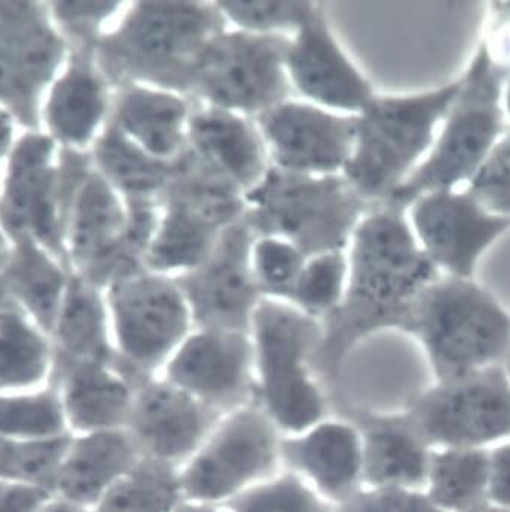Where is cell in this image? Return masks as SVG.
I'll return each instance as SVG.
<instances>
[{
	"label": "cell",
	"mask_w": 510,
	"mask_h": 512,
	"mask_svg": "<svg viewBox=\"0 0 510 512\" xmlns=\"http://www.w3.org/2000/svg\"><path fill=\"white\" fill-rule=\"evenodd\" d=\"M134 426L150 449L162 456H179L205 431L206 414L178 391L155 387L140 397Z\"/></svg>",
	"instance_id": "d4e9b609"
},
{
	"label": "cell",
	"mask_w": 510,
	"mask_h": 512,
	"mask_svg": "<svg viewBox=\"0 0 510 512\" xmlns=\"http://www.w3.org/2000/svg\"><path fill=\"white\" fill-rule=\"evenodd\" d=\"M226 28L215 2H137L119 28L100 41L99 66L117 88L150 85L191 99L203 50Z\"/></svg>",
	"instance_id": "7a4b0ae2"
},
{
	"label": "cell",
	"mask_w": 510,
	"mask_h": 512,
	"mask_svg": "<svg viewBox=\"0 0 510 512\" xmlns=\"http://www.w3.org/2000/svg\"><path fill=\"white\" fill-rule=\"evenodd\" d=\"M238 512H323L297 482L283 481L235 502Z\"/></svg>",
	"instance_id": "ab89813d"
},
{
	"label": "cell",
	"mask_w": 510,
	"mask_h": 512,
	"mask_svg": "<svg viewBox=\"0 0 510 512\" xmlns=\"http://www.w3.org/2000/svg\"><path fill=\"white\" fill-rule=\"evenodd\" d=\"M47 147L43 141H28L17 153L13 179L10 185L11 219L19 217V223H35L43 231L52 226V211L47 199L44 158Z\"/></svg>",
	"instance_id": "1f68e13d"
},
{
	"label": "cell",
	"mask_w": 510,
	"mask_h": 512,
	"mask_svg": "<svg viewBox=\"0 0 510 512\" xmlns=\"http://www.w3.org/2000/svg\"><path fill=\"white\" fill-rule=\"evenodd\" d=\"M70 437L60 394L50 382L34 390L0 393V438L53 441Z\"/></svg>",
	"instance_id": "83f0119b"
},
{
	"label": "cell",
	"mask_w": 510,
	"mask_h": 512,
	"mask_svg": "<svg viewBox=\"0 0 510 512\" xmlns=\"http://www.w3.org/2000/svg\"><path fill=\"white\" fill-rule=\"evenodd\" d=\"M255 240L243 216L220 235L199 266L175 276L194 320L205 331L241 332L249 325L261 302L252 270Z\"/></svg>",
	"instance_id": "9c48e42d"
},
{
	"label": "cell",
	"mask_w": 510,
	"mask_h": 512,
	"mask_svg": "<svg viewBox=\"0 0 510 512\" xmlns=\"http://www.w3.org/2000/svg\"><path fill=\"white\" fill-rule=\"evenodd\" d=\"M229 28L259 35H291L308 22L317 4L303 0H218Z\"/></svg>",
	"instance_id": "4dcf8cb0"
},
{
	"label": "cell",
	"mask_w": 510,
	"mask_h": 512,
	"mask_svg": "<svg viewBox=\"0 0 510 512\" xmlns=\"http://www.w3.org/2000/svg\"><path fill=\"white\" fill-rule=\"evenodd\" d=\"M346 291L327 317L324 355L335 358L356 338L385 326L408 328L415 303L439 278L402 208L371 207L353 232Z\"/></svg>",
	"instance_id": "6da1fadb"
},
{
	"label": "cell",
	"mask_w": 510,
	"mask_h": 512,
	"mask_svg": "<svg viewBox=\"0 0 510 512\" xmlns=\"http://www.w3.org/2000/svg\"><path fill=\"white\" fill-rule=\"evenodd\" d=\"M185 512H208V511H203V509H188V511H185Z\"/></svg>",
	"instance_id": "f907efd6"
},
{
	"label": "cell",
	"mask_w": 510,
	"mask_h": 512,
	"mask_svg": "<svg viewBox=\"0 0 510 512\" xmlns=\"http://www.w3.org/2000/svg\"><path fill=\"white\" fill-rule=\"evenodd\" d=\"M417 408L423 434L445 443H482L510 429V390L497 372L464 376Z\"/></svg>",
	"instance_id": "9a60e30c"
},
{
	"label": "cell",
	"mask_w": 510,
	"mask_h": 512,
	"mask_svg": "<svg viewBox=\"0 0 510 512\" xmlns=\"http://www.w3.org/2000/svg\"><path fill=\"white\" fill-rule=\"evenodd\" d=\"M38 512H93L88 509L81 508V506L72 505V503L66 502V500L60 499V497L53 496L43 508Z\"/></svg>",
	"instance_id": "bcb514c9"
},
{
	"label": "cell",
	"mask_w": 510,
	"mask_h": 512,
	"mask_svg": "<svg viewBox=\"0 0 510 512\" xmlns=\"http://www.w3.org/2000/svg\"><path fill=\"white\" fill-rule=\"evenodd\" d=\"M114 328L125 360L134 369H146L185 334L190 306L175 276L143 272L109 285Z\"/></svg>",
	"instance_id": "7c38bea8"
},
{
	"label": "cell",
	"mask_w": 510,
	"mask_h": 512,
	"mask_svg": "<svg viewBox=\"0 0 510 512\" xmlns=\"http://www.w3.org/2000/svg\"><path fill=\"white\" fill-rule=\"evenodd\" d=\"M56 361L111 363L106 313L96 285L73 281L50 331Z\"/></svg>",
	"instance_id": "603a6c76"
},
{
	"label": "cell",
	"mask_w": 510,
	"mask_h": 512,
	"mask_svg": "<svg viewBox=\"0 0 510 512\" xmlns=\"http://www.w3.org/2000/svg\"><path fill=\"white\" fill-rule=\"evenodd\" d=\"M194 102L184 94L143 84L122 85L111 122L138 147L162 161H175L188 147Z\"/></svg>",
	"instance_id": "e0dca14e"
},
{
	"label": "cell",
	"mask_w": 510,
	"mask_h": 512,
	"mask_svg": "<svg viewBox=\"0 0 510 512\" xmlns=\"http://www.w3.org/2000/svg\"><path fill=\"white\" fill-rule=\"evenodd\" d=\"M247 363V343L241 332L205 331L191 338L172 366L179 384L215 402L240 396Z\"/></svg>",
	"instance_id": "44dd1931"
},
{
	"label": "cell",
	"mask_w": 510,
	"mask_h": 512,
	"mask_svg": "<svg viewBox=\"0 0 510 512\" xmlns=\"http://www.w3.org/2000/svg\"><path fill=\"white\" fill-rule=\"evenodd\" d=\"M291 461L308 470L332 493H343L358 472V447L347 429L326 426L288 446Z\"/></svg>",
	"instance_id": "f1b7e54d"
},
{
	"label": "cell",
	"mask_w": 510,
	"mask_h": 512,
	"mask_svg": "<svg viewBox=\"0 0 510 512\" xmlns=\"http://www.w3.org/2000/svg\"><path fill=\"white\" fill-rule=\"evenodd\" d=\"M494 17V29H503L510 26V2H494L491 7Z\"/></svg>",
	"instance_id": "f6af8a7d"
},
{
	"label": "cell",
	"mask_w": 510,
	"mask_h": 512,
	"mask_svg": "<svg viewBox=\"0 0 510 512\" xmlns=\"http://www.w3.org/2000/svg\"><path fill=\"white\" fill-rule=\"evenodd\" d=\"M96 158L102 178L122 194L125 202L158 205L178 161H162L152 157L112 122L97 141Z\"/></svg>",
	"instance_id": "cb8c5ba5"
},
{
	"label": "cell",
	"mask_w": 510,
	"mask_h": 512,
	"mask_svg": "<svg viewBox=\"0 0 510 512\" xmlns=\"http://www.w3.org/2000/svg\"><path fill=\"white\" fill-rule=\"evenodd\" d=\"M8 128L5 123L4 117H0V150L4 147L5 141H7Z\"/></svg>",
	"instance_id": "c3c4849f"
},
{
	"label": "cell",
	"mask_w": 510,
	"mask_h": 512,
	"mask_svg": "<svg viewBox=\"0 0 510 512\" xmlns=\"http://www.w3.org/2000/svg\"><path fill=\"white\" fill-rule=\"evenodd\" d=\"M468 191L486 210L510 217V158L501 138L470 182Z\"/></svg>",
	"instance_id": "f35d334b"
},
{
	"label": "cell",
	"mask_w": 510,
	"mask_h": 512,
	"mask_svg": "<svg viewBox=\"0 0 510 512\" xmlns=\"http://www.w3.org/2000/svg\"><path fill=\"white\" fill-rule=\"evenodd\" d=\"M134 446L116 429L70 435L53 482V496L93 511L131 470Z\"/></svg>",
	"instance_id": "ac0fdd59"
},
{
	"label": "cell",
	"mask_w": 510,
	"mask_h": 512,
	"mask_svg": "<svg viewBox=\"0 0 510 512\" xmlns=\"http://www.w3.org/2000/svg\"><path fill=\"white\" fill-rule=\"evenodd\" d=\"M175 499V481L167 470L141 466L112 485L93 512H167Z\"/></svg>",
	"instance_id": "d6a6232c"
},
{
	"label": "cell",
	"mask_w": 510,
	"mask_h": 512,
	"mask_svg": "<svg viewBox=\"0 0 510 512\" xmlns=\"http://www.w3.org/2000/svg\"><path fill=\"white\" fill-rule=\"evenodd\" d=\"M426 469L420 438L403 425H380L368 441V473L379 482H417Z\"/></svg>",
	"instance_id": "f546056e"
},
{
	"label": "cell",
	"mask_w": 510,
	"mask_h": 512,
	"mask_svg": "<svg viewBox=\"0 0 510 512\" xmlns=\"http://www.w3.org/2000/svg\"><path fill=\"white\" fill-rule=\"evenodd\" d=\"M244 213L243 191L187 147L159 199V223L146 269L170 276L194 269Z\"/></svg>",
	"instance_id": "8992f818"
},
{
	"label": "cell",
	"mask_w": 510,
	"mask_h": 512,
	"mask_svg": "<svg viewBox=\"0 0 510 512\" xmlns=\"http://www.w3.org/2000/svg\"><path fill=\"white\" fill-rule=\"evenodd\" d=\"M56 353L49 332L14 308L0 310V393L49 385Z\"/></svg>",
	"instance_id": "7402d4cb"
},
{
	"label": "cell",
	"mask_w": 510,
	"mask_h": 512,
	"mask_svg": "<svg viewBox=\"0 0 510 512\" xmlns=\"http://www.w3.org/2000/svg\"><path fill=\"white\" fill-rule=\"evenodd\" d=\"M52 384L60 394L70 435L109 431L131 411L128 387L109 364L56 361Z\"/></svg>",
	"instance_id": "ffe728a7"
},
{
	"label": "cell",
	"mask_w": 510,
	"mask_h": 512,
	"mask_svg": "<svg viewBox=\"0 0 510 512\" xmlns=\"http://www.w3.org/2000/svg\"><path fill=\"white\" fill-rule=\"evenodd\" d=\"M117 2H82V4H64L63 11L67 19L78 26L82 34H91L106 17L116 13Z\"/></svg>",
	"instance_id": "7bdbcfd3"
},
{
	"label": "cell",
	"mask_w": 510,
	"mask_h": 512,
	"mask_svg": "<svg viewBox=\"0 0 510 512\" xmlns=\"http://www.w3.org/2000/svg\"><path fill=\"white\" fill-rule=\"evenodd\" d=\"M255 120L271 167L300 175H343L356 140V116L285 100Z\"/></svg>",
	"instance_id": "30bf717a"
},
{
	"label": "cell",
	"mask_w": 510,
	"mask_h": 512,
	"mask_svg": "<svg viewBox=\"0 0 510 512\" xmlns=\"http://www.w3.org/2000/svg\"><path fill=\"white\" fill-rule=\"evenodd\" d=\"M273 459V438L262 419L243 414L229 423L187 478L197 497H217L264 472Z\"/></svg>",
	"instance_id": "d6986e66"
},
{
	"label": "cell",
	"mask_w": 510,
	"mask_h": 512,
	"mask_svg": "<svg viewBox=\"0 0 510 512\" xmlns=\"http://www.w3.org/2000/svg\"><path fill=\"white\" fill-rule=\"evenodd\" d=\"M343 512H438L426 499L400 491L370 494L359 497L344 508Z\"/></svg>",
	"instance_id": "60d3db41"
},
{
	"label": "cell",
	"mask_w": 510,
	"mask_h": 512,
	"mask_svg": "<svg viewBox=\"0 0 510 512\" xmlns=\"http://www.w3.org/2000/svg\"><path fill=\"white\" fill-rule=\"evenodd\" d=\"M492 490L495 499L510 505V447L498 450L492 466Z\"/></svg>",
	"instance_id": "ee69618b"
},
{
	"label": "cell",
	"mask_w": 510,
	"mask_h": 512,
	"mask_svg": "<svg viewBox=\"0 0 510 512\" xmlns=\"http://www.w3.org/2000/svg\"><path fill=\"white\" fill-rule=\"evenodd\" d=\"M69 438L53 441L0 438V479L38 485L53 493V482Z\"/></svg>",
	"instance_id": "e575fe53"
},
{
	"label": "cell",
	"mask_w": 510,
	"mask_h": 512,
	"mask_svg": "<svg viewBox=\"0 0 510 512\" xmlns=\"http://www.w3.org/2000/svg\"><path fill=\"white\" fill-rule=\"evenodd\" d=\"M52 497L47 488L0 479V512H38Z\"/></svg>",
	"instance_id": "b9f144b4"
},
{
	"label": "cell",
	"mask_w": 510,
	"mask_h": 512,
	"mask_svg": "<svg viewBox=\"0 0 510 512\" xmlns=\"http://www.w3.org/2000/svg\"><path fill=\"white\" fill-rule=\"evenodd\" d=\"M188 149L244 194L271 167L255 120L197 102L188 125Z\"/></svg>",
	"instance_id": "2e32d148"
},
{
	"label": "cell",
	"mask_w": 510,
	"mask_h": 512,
	"mask_svg": "<svg viewBox=\"0 0 510 512\" xmlns=\"http://www.w3.org/2000/svg\"><path fill=\"white\" fill-rule=\"evenodd\" d=\"M0 19V94L25 99L35 82L46 76L55 58V41L34 20L13 16Z\"/></svg>",
	"instance_id": "484cf974"
},
{
	"label": "cell",
	"mask_w": 510,
	"mask_h": 512,
	"mask_svg": "<svg viewBox=\"0 0 510 512\" xmlns=\"http://www.w3.org/2000/svg\"><path fill=\"white\" fill-rule=\"evenodd\" d=\"M459 91V79L412 96H374L356 116V140L343 176L370 205H382L435 143Z\"/></svg>",
	"instance_id": "277c9868"
},
{
	"label": "cell",
	"mask_w": 510,
	"mask_h": 512,
	"mask_svg": "<svg viewBox=\"0 0 510 512\" xmlns=\"http://www.w3.org/2000/svg\"><path fill=\"white\" fill-rule=\"evenodd\" d=\"M244 200V217L256 237L288 241L306 258L346 252L371 208L343 175H300L276 167Z\"/></svg>",
	"instance_id": "5b68a950"
},
{
	"label": "cell",
	"mask_w": 510,
	"mask_h": 512,
	"mask_svg": "<svg viewBox=\"0 0 510 512\" xmlns=\"http://www.w3.org/2000/svg\"><path fill=\"white\" fill-rule=\"evenodd\" d=\"M470 512H501V511H494V509H488V508H479V509H473V511Z\"/></svg>",
	"instance_id": "681fc988"
},
{
	"label": "cell",
	"mask_w": 510,
	"mask_h": 512,
	"mask_svg": "<svg viewBox=\"0 0 510 512\" xmlns=\"http://www.w3.org/2000/svg\"><path fill=\"white\" fill-rule=\"evenodd\" d=\"M291 37L226 28L212 37L197 64L191 99L256 119L293 97L285 57Z\"/></svg>",
	"instance_id": "ba28073f"
},
{
	"label": "cell",
	"mask_w": 510,
	"mask_h": 512,
	"mask_svg": "<svg viewBox=\"0 0 510 512\" xmlns=\"http://www.w3.org/2000/svg\"><path fill=\"white\" fill-rule=\"evenodd\" d=\"M16 275L14 284L29 310V319L50 334L63 302L60 300V278L31 255L25 256Z\"/></svg>",
	"instance_id": "74e56055"
},
{
	"label": "cell",
	"mask_w": 510,
	"mask_h": 512,
	"mask_svg": "<svg viewBox=\"0 0 510 512\" xmlns=\"http://www.w3.org/2000/svg\"><path fill=\"white\" fill-rule=\"evenodd\" d=\"M285 67L294 94L324 110L358 116L376 96L373 85L333 37L321 4L291 35Z\"/></svg>",
	"instance_id": "5bb4252c"
},
{
	"label": "cell",
	"mask_w": 510,
	"mask_h": 512,
	"mask_svg": "<svg viewBox=\"0 0 510 512\" xmlns=\"http://www.w3.org/2000/svg\"><path fill=\"white\" fill-rule=\"evenodd\" d=\"M106 107L102 78L87 60H81L56 87L50 104V122L66 140L84 143L105 116Z\"/></svg>",
	"instance_id": "4316f807"
},
{
	"label": "cell",
	"mask_w": 510,
	"mask_h": 512,
	"mask_svg": "<svg viewBox=\"0 0 510 512\" xmlns=\"http://www.w3.org/2000/svg\"><path fill=\"white\" fill-rule=\"evenodd\" d=\"M306 260L308 258L288 241L256 237L252 247V270L261 296L290 300Z\"/></svg>",
	"instance_id": "d590c367"
},
{
	"label": "cell",
	"mask_w": 510,
	"mask_h": 512,
	"mask_svg": "<svg viewBox=\"0 0 510 512\" xmlns=\"http://www.w3.org/2000/svg\"><path fill=\"white\" fill-rule=\"evenodd\" d=\"M408 210L421 249L453 278H473L480 256L510 229L509 216L486 210L468 190L432 191Z\"/></svg>",
	"instance_id": "4fadbf2b"
},
{
	"label": "cell",
	"mask_w": 510,
	"mask_h": 512,
	"mask_svg": "<svg viewBox=\"0 0 510 512\" xmlns=\"http://www.w3.org/2000/svg\"><path fill=\"white\" fill-rule=\"evenodd\" d=\"M503 108L507 114L510 116V73L507 76L506 84H504L503 90Z\"/></svg>",
	"instance_id": "7dc6e473"
},
{
	"label": "cell",
	"mask_w": 510,
	"mask_h": 512,
	"mask_svg": "<svg viewBox=\"0 0 510 512\" xmlns=\"http://www.w3.org/2000/svg\"><path fill=\"white\" fill-rule=\"evenodd\" d=\"M509 73L510 64L498 61L483 41L459 79L458 94L442 120L444 126L429 157L386 203L406 211L423 194L455 190L473 181L506 131L503 90Z\"/></svg>",
	"instance_id": "3957f363"
},
{
	"label": "cell",
	"mask_w": 510,
	"mask_h": 512,
	"mask_svg": "<svg viewBox=\"0 0 510 512\" xmlns=\"http://www.w3.org/2000/svg\"><path fill=\"white\" fill-rule=\"evenodd\" d=\"M252 319L273 413L290 428L309 425L320 416V400L300 363L320 334L317 323L291 306L262 299Z\"/></svg>",
	"instance_id": "8fae6325"
},
{
	"label": "cell",
	"mask_w": 510,
	"mask_h": 512,
	"mask_svg": "<svg viewBox=\"0 0 510 512\" xmlns=\"http://www.w3.org/2000/svg\"><path fill=\"white\" fill-rule=\"evenodd\" d=\"M448 381L471 375L510 347V317L471 279L439 276L418 297L409 320Z\"/></svg>",
	"instance_id": "52a82bcc"
},
{
	"label": "cell",
	"mask_w": 510,
	"mask_h": 512,
	"mask_svg": "<svg viewBox=\"0 0 510 512\" xmlns=\"http://www.w3.org/2000/svg\"><path fill=\"white\" fill-rule=\"evenodd\" d=\"M488 478L485 456L476 452H453L438 458L433 470V494L442 505H471L482 493Z\"/></svg>",
	"instance_id": "8d00e7d4"
},
{
	"label": "cell",
	"mask_w": 510,
	"mask_h": 512,
	"mask_svg": "<svg viewBox=\"0 0 510 512\" xmlns=\"http://www.w3.org/2000/svg\"><path fill=\"white\" fill-rule=\"evenodd\" d=\"M347 272L346 252L311 256L294 284L291 302L299 305L305 313L327 314L329 317L343 300Z\"/></svg>",
	"instance_id": "836d02e7"
}]
</instances>
